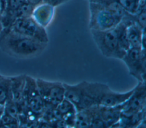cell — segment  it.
Instances as JSON below:
<instances>
[{
	"instance_id": "6da1fadb",
	"label": "cell",
	"mask_w": 146,
	"mask_h": 128,
	"mask_svg": "<svg viewBox=\"0 0 146 128\" xmlns=\"http://www.w3.org/2000/svg\"><path fill=\"white\" fill-rule=\"evenodd\" d=\"M48 43L15 32L10 27L0 32V49L6 54L18 59H30L42 54Z\"/></svg>"
},
{
	"instance_id": "7a4b0ae2",
	"label": "cell",
	"mask_w": 146,
	"mask_h": 128,
	"mask_svg": "<svg viewBox=\"0 0 146 128\" xmlns=\"http://www.w3.org/2000/svg\"><path fill=\"white\" fill-rule=\"evenodd\" d=\"M64 98L75 106L76 111L99 105L102 96L108 86L101 82L83 81L76 84L63 83Z\"/></svg>"
},
{
	"instance_id": "3957f363",
	"label": "cell",
	"mask_w": 146,
	"mask_h": 128,
	"mask_svg": "<svg viewBox=\"0 0 146 128\" xmlns=\"http://www.w3.org/2000/svg\"><path fill=\"white\" fill-rule=\"evenodd\" d=\"M92 39L102 54L110 58L121 59L125 53L120 46L115 28L106 30H90Z\"/></svg>"
},
{
	"instance_id": "277c9868",
	"label": "cell",
	"mask_w": 146,
	"mask_h": 128,
	"mask_svg": "<svg viewBox=\"0 0 146 128\" xmlns=\"http://www.w3.org/2000/svg\"><path fill=\"white\" fill-rule=\"evenodd\" d=\"M89 28L106 30L114 28L121 20L98 2H89Z\"/></svg>"
},
{
	"instance_id": "5b68a950",
	"label": "cell",
	"mask_w": 146,
	"mask_h": 128,
	"mask_svg": "<svg viewBox=\"0 0 146 128\" xmlns=\"http://www.w3.org/2000/svg\"><path fill=\"white\" fill-rule=\"evenodd\" d=\"M35 79L44 109H55L64 98L63 82L48 81L39 78Z\"/></svg>"
},
{
	"instance_id": "8992f818",
	"label": "cell",
	"mask_w": 146,
	"mask_h": 128,
	"mask_svg": "<svg viewBox=\"0 0 146 128\" xmlns=\"http://www.w3.org/2000/svg\"><path fill=\"white\" fill-rule=\"evenodd\" d=\"M128 72L138 82H145V49L130 47L121 59Z\"/></svg>"
},
{
	"instance_id": "52a82bcc",
	"label": "cell",
	"mask_w": 146,
	"mask_h": 128,
	"mask_svg": "<svg viewBox=\"0 0 146 128\" xmlns=\"http://www.w3.org/2000/svg\"><path fill=\"white\" fill-rule=\"evenodd\" d=\"M22 35L48 43L49 39L46 28L38 24L32 17L17 18L10 27Z\"/></svg>"
},
{
	"instance_id": "ba28073f",
	"label": "cell",
	"mask_w": 146,
	"mask_h": 128,
	"mask_svg": "<svg viewBox=\"0 0 146 128\" xmlns=\"http://www.w3.org/2000/svg\"><path fill=\"white\" fill-rule=\"evenodd\" d=\"M23 98L26 108L42 117L44 106L37 87L36 79L27 75H26Z\"/></svg>"
},
{
	"instance_id": "9c48e42d",
	"label": "cell",
	"mask_w": 146,
	"mask_h": 128,
	"mask_svg": "<svg viewBox=\"0 0 146 128\" xmlns=\"http://www.w3.org/2000/svg\"><path fill=\"white\" fill-rule=\"evenodd\" d=\"M145 82H138L129 98L122 103V113L132 114L145 109Z\"/></svg>"
},
{
	"instance_id": "30bf717a",
	"label": "cell",
	"mask_w": 146,
	"mask_h": 128,
	"mask_svg": "<svg viewBox=\"0 0 146 128\" xmlns=\"http://www.w3.org/2000/svg\"><path fill=\"white\" fill-rule=\"evenodd\" d=\"M10 78L13 99L18 106L19 114L26 107L23 98L26 75H18L10 77Z\"/></svg>"
},
{
	"instance_id": "8fae6325",
	"label": "cell",
	"mask_w": 146,
	"mask_h": 128,
	"mask_svg": "<svg viewBox=\"0 0 146 128\" xmlns=\"http://www.w3.org/2000/svg\"><path fill=\"white\" fill-rule=\"evenodd\" d=\"M133 89L125 92H117L112 90L109 86L104 90L99 105L103 106H116L123 103L131 95Z\"/></svg>"
},
{
	"instance_id": "7c38bea8",
	"label": "cell",
	"mask_w": 146,
	"mask_h": 128,
	"mask_svg": "<svg viewBox=\"0 0 146 128\" xmlns=\"http://www.w3.org/2000/svg\"><path fill=\"white\" fill-rule=\"evenodd\" d=\"M76 110L74 105L64 98L54 110L56 119H60L66 122L68 127H74Z\"/></svg>"
},
{
	"instance_id": "4fadbf2b",
	"label": "cell",
	"mask_w": 146,
	"mask_h": 128,
	"mask_svg": "<svg viewBox=\"0 0 146 128\" xmlns=\"http://www.w3.org/2000/svg\"><path fill=\"white\" fill-rule=\"evenodd\" d=\"M122 113V104L116 106L98 105V114L107 127H116Z\"/></svg>"
},
{
	"instance_id": "5bb4252c",
	"label": "cell",
	"mask_w": 146,
	"mask_h": 128,
	"mask_svg": "<svg viewBox=\"0 0 146 128\" xmlns=\"http://www.w3.org/2000/svg\"><path fill=\"white\" fill-rule=\"evenodd\" d=\"M126 35L129 47L145 49V29H141L134 22H132L127 27Z\"/></svg>"
},
{
	"instance_id": "9a60e30c",
	"label": "cell",
	"mask_w": 146,
	"mask_h": 128,
	"mask_svg": "<svg viewBox=\"0 0 146 128\" xmlns=\"http://www.w3.org/2000/svg\"><path fill=\"white\" fill-rule=\"evenodd\" d=\"M55 7L42 3L35 7L32 17L40 26L46 28L51 23L55 14Z\"/></svg>"
},
{
	"instance_id": "2e32d148",
	"label": "cell",
	"mask_w": 146,
	"mask_h": 128,
	"mask_svg": "<svg viewBox=\"0 0 146 128\" xmlns=\"http://www.w3.org/2000/svg\"><path fill=\"white\" fill-rule=\"evenodd\" d=\"M145 127V109L132 114H121L116 127Z\"/></svg>"
},
{
	"instance_id": "e0dca14e",
	"label": "cell",
	"mask_w": 146,
	"mask_h": 128,
	"mask_svg": "<svg viewBox=\"0 0 146 128\" xmlns=\"http://www.w3.org/2000/svg\"><path fill=\"white\" fill-rule=\"evenodd\" d=\"M98 105L77 111L75 117V127H90Z\"/></svg>"
},
{
	"instance_id": "ac0fdd59",
	"label": "cell",
	"mask_w": 146,
	"mask_h": 128,
	"mask_svg": "<svg viewBox=\"0 0 146 128\" xmlns=\"http://www.w3.org/2000/svg\"><path fill=\"white\" fill-rule=\"evenodd\" d=\"M13 99L10 77L3 75L0 78V106H4L6 102Z\"/></svg>"
},
{
	"instance_id": "d6986e66",
	"label": "cell",
	"mask_w": 146,
	"mask_h": 128,
	"mask_svg": "<svg viewBox=\"0 0 146 128\" xmlns=\"http://www.w3.org/2000/svg\"><path fill=\"white\" fill-rule=\"evenodd\" d=\"M94 2L100 3L121 19L129 14L123 9L116 0H98Z\"/></svg>"
},
{
	"instance_id": "ffe728a7",
	"label": "cell",
	"mask_w": 146,
	"mask_h": 128,
	"mask_svg": "<svg viewBox=\"0 0 146 128\" xmlns=\"http://www.w3.org/2000/svg\"><path fill=\"white\" fill-rule=\"evenodd\" d=\"M123 9L130 14H135L143 0H116Z\"/></svg>"
},
{
	"instance_id": "44dd1931",
	"label": "cell",
	"mask_w": 146,
	"mask_h": 128,
	"mask_svg": "<svg viewBox=\"0 0 146 128\" xmlns=\"http://www.w3.org/2000/svg\"><path fill=\"white\" fill-rule=\"evenodd\" d=\"M133 21L143 29H145L146 7L145 3L140 4L137 12L132 15Z\"/></svg>"
},
{
	"instance_id": "7402d4cb",
	"label": "cell",
	"mask_w": 146,
	"mask_h": 128,
	"mask_svg": "<svg viewBox=\"0 0 146 128\" xmlns=\"http://www.w3.org/2000/svg\"><path fill=\"white\" fill-rule=\"evenodd\" d=\"M19 127L18 119L3 112L0 118V127Z\"/></svg>"
},
{
	"instance_id": "603a6c76",
	"label": "cell",
	"mask_w": 146,
	"mask_h": 128,
	"mask_svg": "<svg viewBox=\"0 0 146 128\" xmlns=\"http://www.w3.org/2000/svg\"><path fill=\"white\" fill-rule=\"evenodd\" d=\"M34 8L35 6L28 3L26 2H24L15 12L16 19L17 18L32 17Z\"/></svg>"
},
{
	"instance_id": "cb8c5ba5",
	"label": "cell",
	"mask_w": 146,
	"mask_h": 128,
	"mask_svg": "<svg viewBox=\"0 0 146 128\" xmlns=\"http://www.w3.org/2000/svg\"><path fill=\"white\" fill-rule=\"evenodd\" d=\"M69 1L70 0H43V3H47L56 7Z\"/></svg>"
},
{
	"instance_id": "d4e9b609",
	"label": "cell",
	"mask_w": 146,
	"mask_h": 128,
	"mask_svg": "<svg viewBox=\"0 0 146 128\" xmlns=\"http://www.w3.org/2000/svg\"><path fill=\"white\" fill-rule=\"evenodd\" d=\"M25 1L35 7L43 3V0H25Z\"/></svg>"
},
{
	"instance_id": "484cf974",
	"label": "cell",
	"mask_w": 146,
	"mask_h": 128,
	"mask_svg": "<svg viewBox=\"0 0 146 128\" xmlns=\"http://www.w3.org/2000/svg\"><path fill=\"white\" fill-rule=\"evenodd\" d=\"M3 109H4V106H0V118L3 112Z\"/></svg>"
},
{
	"instance_id": "4316f807",
	"label": "cell",
	"mask_w": 146,
	"mask_h": 128,
	"mask_svg": "<svg viewBox=\"0 0 146 128\" xmlns=\"http://www.w3.org/2000/svg\"><path fill=\"white\" fill-rule=\"evenodd\" d=\"M2 29V26L1 23V11H0V32Z\"/></svg>"
},
{
	"instance_id": "83f0119b",
	"label": "cell",
	"mask_w": 146,
	"mask_h": 128,
	"mask_svg": "<svg viewBox=\"0 0 146 128\" xmlns=\"http://www.w3.org/2000/svg\"><path fill=\"white\" fill-rule=\"evenodd\" d=\"M89 1V2H95L98 0H88Z\"/></svg>"
},
{
	"instance_id": "f1b7e54d",
	"label": "cell",
	"mask_w": 146,
	"mask_h": 128,
	"mask_svg": "<svg viewBox=\"0 0 146 128\" xmlns=\"http://www.w3.org/2000/svg\"><path fill=\"white\" fill-rule=\"evenodd\" d=\"M2 76H3V75H0V78H1Z\"/></svg>"
},
{
	"instance_id": "f546056e",
	"label": "cell",
	"mask_w": 146,
	"mask_h": 128,
	"mask_svg": "<svg viewBox=\"0 0 146 128\" xmlns=\"http://www.w3.org/2000/svg\"><path fill=\"white\" fill-rule=\"evenodd\" d=\"M2 75V74H0V75Z\"/></svg>"
}]
</instances>
